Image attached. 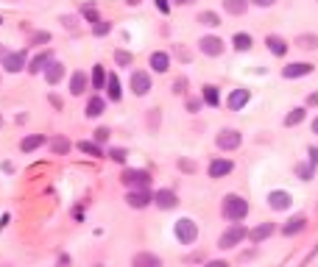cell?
I'll return each mask as SVG.
<instances>
[{
	"label": "cell",
	"mask_w": 318,
	"mask_h": 267,
	"mask_svg": "<svg viewBox=\"0 0 318 267\" xmlns=\"http://www.w3.org/2000/svg\"><path fill=\"white\" fill-rule=\"evenodd\" d=\"M50 150H53V153H70V139L56 137L53 142H50Z\"/></svg>",
	"instance_id": "cell-32"
},
{
	"label": "cell",
	"mask_w": 318,
	"mask_h": 267,
	"mask_svg": "<svg viewBox=\"0 0 318 267\" xmlns=\"http://www.w3.org/2000/svg\"><path fill=\"white\" fill-rule=\"evenodd\" d=\"M6 56H9V48H3V45H0V61L6 59Z\"/></svg>",
	"instance_id": "cell-51"
},
{
	"label": "cell",
	"mask_w": 318,
	"mask_h": 267,
	"mask_svg": "<svg viewBox=\"0 0 318 267\" xmlns=\"http://www.w3.org/2000/svg\"><path fill=\"white\" fill-rule=\"evenodd\" d=\"M123 184L132 187V190H148L151 175L145 170H126V172H123Z\"/></svg>",
	"instance_id": "cell-4"
},
{
	"label": "cell",
	"mask_w": 318,
	"mask_h": 267,
	"mask_svg": "<svg viewBox=\"0 0 318 267\" xmlns=\"http://www.w3.org/2000/svg\"><path fill=\"white\" fill-rule=\"evenodd\" d=\"M198 48H201V53H207V56H221L223 53V39H218V36H204V39L198 42Z\"/></svg>",
	"instance_id": "cell-8"
},
{
	"label": "cell",
	"mask_w": 318,
	"mask_h": 267,
	"mask_svg": "<svg viewBox=\"0 0 318 267\" xmlns=\"http://www.w3.org/2000/svg\"><path fill=\"white\" fill-rule=\"evenodd\" d=\"M304 109H293V112H290L288 114V117H285V125H299L301 123V120H304Z\"/></svg>",
	"instance_id": "cell-34"
},
{
	"label": "cell",
	"mask_w": 318,
	"mask_h": 267,
	"mask_svg": "<svg viewBox=\"0 0 318 267\" xmlns=\"http://www.w3.org/2000/svg\"><path fill=\"white\" fill-rule=\"evenodd\" d=\"M87 89V75L84 72H73V78H70V92L73 95H81Z\"/></svg>",
	"instance_id": "cell-25"
},
{
	"label": "cell",
	"mask_w": 318,
	"mask_h": 267,
	"mask_svg": "<svg viewBox=\"0 0 318 267\" xmlns=\"http://www.w3.org/2000/svg\"><path fill=\"white\" fill-rule=\"evenodd\" d=\"M154 203H156L159 209H173L179 201H176V192H173V190H159V192L154 195Z\"/></svg>",
	"instance_id": "cell-16"
},
{
	"label": "cell",
	"mask_w": 318,
	"mask_h": 267,
	"mask_svg": "<svg viewBox=\"0 0 318 267\" xmlns=\"http://www.w3.org/2000/svg\"><path fill=\"white\" fill-rule=\"evenodd\" d=\"M42 145H45V137H42V134H31V137H25L23 142H20V150H23V153H31V150L42 148Z\"/></svg>",
	"instance_id": "cell-21"
},
{
	"label": "cell",
	"mask_w": 318,
	"mask_h": 267,
	"mask_svg": "<svg viewBox=\"0 0 318 267\" xmlns=\"http://www.w3.org/2000/svg\"><path fill=\"white\" fill-rule=\"evenodd\" d=\"M132 267H162V259L154 253H134Z\"/></svg>",
	"instance_id": "cell-17"
},
{
	"label": "cell",
	"mask_w": 318,
	"mask_h": 267,
	"mask_svg": "<svg viewBox=\"0 0 318 267\" xmlns=\"http://www.w3.org/2000/svg\"><path fill=\"white\" fill-rule=\"evenodd\" d=\"M109 31H112V25H109L106 20H98V23L92 25V34H95V36H106Z\"/></svg>",
	"instance_id": "cell-36"
},
{
	"label": "cell",
	"mask_w": 318,
	"mask_h": 267,
	"mask_svg": "<svg viewBox=\"0 0 318 267\" xmlns=\"http://www.w3.org/2000/svg\"><path fill=\"white\" fill-rule=\"evenodd\" d=\"M274 231H276V228H274V223H263V226H257L254 231H248V239H251L254 245H260L263 239H268Z\"/></svg>",
	"instance_id": "cell-18"
},
{
	"label": "cell",
	"mask_w": 318,
	"mask_h": 267,
	"mask_svg": "<svg viewBox=\"0 0 318 267\" xmlns=\"http://www.w3.org/2000/svg\"><path fill=\"white\" fill-rule=\"evenodd\" d=\"M132 92L137 98L148 95V92H151V78H148V72H143V70L132 72Z\"/></svg>",
	"instance_id": "cell-5"
},
{
	"label": "cell",
	"mask_w": 318,
	"mask_h": 267,
	"mask_svg": "<svg viewBox=\"0 0 318 267\" xmlns=\"http://www.w3.org/2000/svg\"><path fill=\"white\" fill-rule=\"evenodd\" d=\"M296 48H301V50H315L318 48V36L315 34H301V36H296Z\"/></svg>",
	"instance_id": "cell-24"
},
{
	"label": "cell",
	"mask_w": 318,
	"mask_h": 267,
	"mask_svg": "<svg viewBox=\"0 0 318 267\" xmlns=\"http://www.w3.org/2000/svg\"><path fill=\"white\" fill-rule=\"evenodd\" d=\"M114 61L120 67H129L132 64V53H126V50H114Z\"/></svg>",
	"instance_id": "cell-37"
},
{
	"label": "cell",
	"mask_w": 318,
	"mask_h": 267,
	"mask_svg": "<svg viewBox=\"0 0 318 267\" xmlns=\"http://www.w3.org/2000/svg\"><path fill=\"white\" fill-rule=\"evenodd\" d=\"M221 212H223V217H226V220H232V223H240V220L248 214V201H243L240 195H226V198H223Z\"/></svg>",
	"instance_id": "cell-1"
},
{
	"label": "cell",
	"mask_w": 318,
	"mask_h": 267,
	"mask_svg": "<svg viewBox=\"0 0 318 267\" xmlns=\"http://www.w3.org/2000/svg\"><path fill=\"white\" fill-rule=\"evenodd\" d=\"M204 267H229V261H223V259H212L210 264H204Z\"/></svg>",
	"instance_id": "cell-46"
},
{
	"label": "cell",
	"mask_w": 318,
	"mask_h": 267,
	"mask_svg": "<svg viewBox=\"0 0 318 267\" xmlns=\"http://www.w3.org/2000/svg\"><path fill=\"white\" fill-rule=\"evenodd\" d=\"M232 45H234V50H248L254 45V39L248 34H234L232 36Z\"/></svg>",
	"instance_id": "cell-28"
},
{
	"label": "cell",
	"mask_w": 318,
	"mask_h": 267,
	"mask_svg": "<svg viewBox=\"0 0 318 267\" xmlns=\"http://www.w3.org/2000/svg\"><path fill=\"white\" fill-rule=\"evenodd\" d=\"M173 231H176V239H179L181 245H193L196 242V237H198V226L193 223L190 217H181L179 223H176Z\"/></svg>",
	"instance_id": "cell-2"
},
{
	"label": "cell",
	"mask_w": 318,
	"mask_h": 267,
	"mask_svg": "<svg viewBox=\"0 0 318 267\" xmlns=\"http://www.w3.org/2000/svg\"><path fill=\"white\" fill-rule=\"evenodd\" d=\"M101 114H103V101L98 95H92L87 101V117H101Z\"/></svg>",
	"instance_id": "cell-27"
},
{
	"label": "cell",
	"mask_w": 318,
	"mask_h": 267,
	"mask_svg": "<svg viewBox=\"0 0 318 267\" xmlns=\"http://www.w3.org/2000/svg\"><path fill=\"white\" fill-rule=\"evenodd\" d=\"M109 159H114V161H126V150H123V148H112V150H109Z\"/></svg>",
	"instance_id": "cell-38"
},
{
	"label": "cell",
	"mask_w": 318,
	"mask_h": 267,
	"mask_svg": "<svg viewBox=\"0 0 318 267\" xmlns=\"http://www.w3.org/2000/svg\"><path fill=\"white\" fill-rule=\"evenodd\" d=\"M248 101H251V92H248V89H234L232 95H229L226 103H229V109H232V112H240Z\"/></svg>",
	"instance_id": "cell-10"
},
{
	"label": "cell",
	"mask_w": 318,
	"mask_h": 267,
	"mask_svg": "<svg viewBox=\"0 0 318 267\" xmlns=\"http://www.w3.org/2000/svg\"><path fill=\"white\" fill-rule=\"evenodd\" d=\"M151 70H154V72H168L170 70V56L165 53V50L151 53Z\"/></svg>",
	"instance_id": "cell-14"
},
{
	"label": "cell",
	"mask_w": 318,
	"mask_h": 267,
	"mask_svg": "<svg viewBox=\"0 0 318 267\" xmlns=\"http://www.w3.org/2000/svg\"><path fill=\"white\" fill-rule=\"evenodd\" d=\"M201 98H204V103L207 106H218V86H204V92H201Z\"/></svg>",
	"instance_id": "cell-31"
},
{
	"label": "cell",
	"mask_w": 318,
	"mask_h": 267,
	"mask_svg": "<svg viewBox=\"0 0 318 267\" xmlns=\"http://www.w3.org/2000/svg\"><path fill=\"white\" fill-rule=\"evenodd\" d=\"M232 170H234V164L229 159H215L210 164V178H223V175H229Z\"/></svg>",
	"instance_id": "cell-15"
},
{
	"label": "cell",
	"mask_w": 318,
	"mask_h": 267,
	"mask_svg": "<svg viewBox=\"0 0 318 267\" xmlns=\"http://www.w3.org/2000/svg\"><path fill=\"white\" fill-rule=\"evenodd\" d=\"M126 201H129V206H132V209H145L151 201H154V198L148 195V190H132Z\"/></svg>",
	"instance_id": "cell-12"
},
{
	"label": "cell",
	"mask_w": 318,
	"mask_h": 267,
	"mask_svg": "<svg viewBox=\"0 0 318 267\" xmlns=\"http://www.w3.org/2000/svg\"><path fill=\"white\" fill-rule=\"evenodd\" d=\"M78 150H84L87 156H103L101 148H98V142H78Z\"/></svg>",
	"instance_id": "cell-35"
},
{
	"label": "cell",
	"mask_w": 318,
	"mask_h": 267,
	"mask_svg": "<svg viewBox=\"0 0 318 267\" xmlns=\"http://www.w3.org/2000/svg\"><path fill=\"white\" fill-rule=\"evenodd\" d=\"M198 23L207 25V28H215V25H221V17H218L215 12H201L198 14Z\"/></svg>",
	"instance_id": "cell-29"
},
{
	"label": "cell",
	"mask_w": 318,
	"mask_h": 267,
	"mask_svg": "<svg viewBox=\"0 0 318 267\" xmlns=\"http://www.w3.org/2000/svg\"><path fill=\"white\" fill-rule=\"evenodd\" d=\"M315 256H318V245H315V248H312V250H310V253H307V256H304V261H301V264H299V267H307V264H310V261H312V259H315Z\"/></svg>",
	"instance_id": "cell-43"
},
{
	"label": "cell",
	"mask_w": 318,
	"mask_h": 267,
	"mask_svg": "<svg viewBox=\"0 0 318 267\" xmlns=\"http://www.w3.org/2000/svg\"><path fill=\"white\" fill-rule=\"evenodd\" d=\"M109 139V128H98L95 131V142H106Z\"/></svg>",
	"instance_id": "cell-41"
},
{
	"label": "cell",
	"mask_w": 318,
	"mask_h": 267,
	"mask_svg": "<svg viewBox=\"0 0 318 267\" xmlns=\"http://www.w3.org/2000/svg\"><path fill=\"white\" fill-rule=\"evenodd\" d=\"M61 25H65V28H76V20H73V17H67V14H65V17H61Z\"/></svg>",
	"instance_id": "cell-47"
},
{
	"label": "cell",
	"mask_w": 318,
	"mask_h": 267,
	"mask_svg": "<svg viewBox=\"0 0 318 267\" xmlns=\"http://www.w3.org/2000/svg\"><path fill=\"white\" fill-rule=\"evenodd\" d=\"M290 203H293V198H290L285 190H274V192H268V206H271V209H276V212H285V209H290Z\"/></svg>",
	"instance_id": "cell-7"
},
{
	"label": "cell",
	"mask_w": 318,
	"mask_h": 267,
	"mask_svg": "<svg viewBox=\"0 0 318 267\" xmlns=\"http://www.w3.org/2000/svg\"><path fill=\"white\" fill-rule=\"evenodd\" d=\"M246 237H248V228H243L240 223H234L229 231L221 234V239H218V248H223V250H226V248H234V245L243 242Z\"/></svg>",
	"instance_id": "cell-3"
},
{
	"label": "cell",
	"mask_w": 318,
	"mask_h": 267,
	"mask_svg": "<svg viewBox=\"0 0 318 267\" xmlns=\"http://www.w3.org/2000/svg\"><path fill=\"white\" fill-rule=\"evenodd\" d=\"M25 64H28V59H25V50H20V53H9L6 59H3L6 72H20Z\"/></svg>",
	"instance_id": "cell-11"
},
{
	"label": "cell",
	"mask_w": 318,
	"mask_h": 267,
	"mask_svg": "<svg viewBox=\"0 0 318 267\" xmlns=\"http://www.w3.org/2000/svg\"><path fill=\"white\" fill-rule=\"evenodd\" d=\"M215 142H218V148H221V150H237V148H240V134H237V131H232V128H229V131H221Z\"/></svg>",
	"instance_id": "cell-6"
},
{
	"label": "cell",
	"mask_w": 318,
	"mask_h": 267,
	"mask_svg": "<svg viewBox=\"0 0 318 267\" xmlns=\"http://www.w3.org/2000/svg\"><path fill=\"white\" fill-rule=\"evenodd\" d=\"M176 6H193V3H196V0H173Z\"/></svg>",
	"instance_id": "cell-50"
},
{
	"label": "cell",
	"mask_w": 318,
	"mask_h": 267,
	"mask_svg": "<svg viewBox=\"0 0 318 267\" xmlns=\"http://www.w3.org/2000/svg\"><path fill=\"white\" fill-rule=\"evenodd\" d=\"M310 164L318 167V148H310Z\"/></svg>",
	"instance_id": "cell-45"
},
{
	"label": "cell",
	"mask_w": 318,
	"mask_h": 267,
	"mask_svg": "<svg viewBox=\"0 0 318 267\" xmlns=\"http://www.w3.org/2000/svg\"><path fill=\"white\" fill-rule=\"evenodd\" d=\"M304 228H307V217H301V214H299V217H293V220H290V223L282 228V231L288 234V237H293V234H301Z\"/></svg>",
	"instance_id": "cell-23"
},
{
	"label": "cell",
	"mask_w": 318,
	"mask_h": 267,
	"mask_svg": "<svg viewBox=\"0 0 318 267\" xmlns=\"http://www.w3.org/2000/svg\"><path fill=\"white\" fill-rule=\"evenodd\" d=\"M312 134H315V137H318V117L312 120Z\"/></svg>",
	"instance_id": "cell-52"
},
{
	"label": "cell",
	"mask_w": 318,
	"mask_h": 267,
	"mask_svg": "<svg viewBox=\"0 0 318 267\" xmlns=\"http://www.w3.org/2000/svg\"><path fill=\"white\" fill-rule=\"evenodd\" d=\"M310 72H312L310 61H293V64L282 67V75L285 78H301V75H310Z\"/></svg>",
	"instance_id": "cell-9"
},
{
	"label": "cell",
	"mask_w": 318,
	"mask_h": 267,
	"mask_svg": "<svg viewBox=\"0 0 318 267\" xmlns=\"http://www.w3.org/2000/svg\"><path fill=\"white\" fill-rule=\"evenodd\" d=\"M45 78H48V83H59L61 78H65V64H59V61H50V64L45 67Z\"/></svg>",
	"instance_id": "cell-20"
},
{
	"label": "cell",
	"mask_w": 318,
	"mask_h": 267,
	"mask_svg": "<svg viewBox=\"0 0 318 267\" xmlns=\"http://www.w3.org/2000/svg\"><path fill=\"white\" fill-rule=\"evenodd\" d=\"M0 25H3V17H0Z\"/></svg>",
	"instance_id": "cell-53"
},
{
	"label": "cell",
	"mask_w": 318,
	"mask_h": 267,
	"mask_svg": "<svg viewBox=\"0 0 318 267\" xmlns=\"http://www.w3.org/2000/svg\"><path fill=\"white\" fill-rule=\"evenodd\" d=\"M312 172H315V167H312V164H307V167H299V175L304 178V181H310V175H312Z\"/></svg>",
	"instance_id": "cell-40"
},
{
	"label": "cell",
	"mask_w": 318,
	"mask_h": 267,
	"mask_svg": "<svg viewBox=\"0 0 318 267\" xmlns=\"http://www.w3.org/2000/svg\"><path fill=\"white\" fill-rule=\"evenodd\" d=\"M254 6H260V9H268V6H274L276 0H251Z\"/></svg>",
	"instance_id": "cell-44"
},
{
	"label": "cell",
	"mask_w": 318,
	"mask_h": 267,
	"mask_svg": "<svg viewBox=\"0 0 318 267\" xmlns=\"http://www.w3.org/2000/svg\"><path fill=\"white\" fill-rule=\"evenodd\" d=\"M106 95L112 98L114 103H117V101L123 98V92H120V81H117L114 75H109V78H106Z\"/></svg>",
	"instance_id": "cell-26"
},
{
	"label": "cell",
	"mask_w": 318,
	"mask_h": 267,
	"mask_svg": "<svg viewBox=\"0 0 318 267\" xmlns=\"http://www.w3.org/2000/svg\"><path fill=\"white\" fill-rule=\"evenodd\" d=\"M81 14H84V17L90 20L92 25H95L98 20H101V17H98V6H95V3H84V6H81Z\"/></svg>",
	"instance_id": "cell-33"
},
{
	"label": "cell",
	"mask_w": 318,
	"mask_h": 267,
	"mask_svg": "<svg viewBox=\"0 0 318 267\" xmlns=\"http://www.w3.org/2000/svg\"><path fill=\"white\" fill-rule=\"evenodd\" d=\"M307 103H310V106H318V92H312V95L307 98Z\"/></svg>",
	"instance_id": "cell-49"
},
{
	"label": "cell",
	"mask_w": 318,
	"mask_h": 267,
	"mask_svg": "<svg viewBox=\"0 0 318 267\" xmlns=\"http://www.w3.org/2000/svg\"><path fill=\"white\" fill-rule=\"evenodd\" d=\"M92 83H95V89H106V72L101 64L92 67Z\"/></svg>",
	"instance_id": "cell-30"
},
{
	"label": "cell",
	"mask_w": 318,
	"mask_h": 267,
	"mask_svg": "<svg viewBox=\"0 0 318 267\" xmlns=\"http://www.w3.org/2000/svg\"><path fill=\"white\" fill-rule=\"evenodd\" d=\"M154 3H156V9H159L162 14H168V12H170V0H154Z\"/></svg>",
	"instance_id": "cell-42"
},
{
	"label": "cell",
	"mask_w": 318,
	"mask_h": 267,
	"mask_svg": "<svg viewBox=\"0 0 318 267\" xmlns=\"http://www.w3.org/2000/svg\"><path fill=\"white\" fill-rule=\"evenodd\" d=\"M265 45H268V50H271V53H274V56H285V53H288V42H285L282 39V36H265Z\"/></svg>",
	"instance_id": "cell-19"
},
{
	"label": "cell",
	"mask_w": 318,
	"mask_h": 267,
	"mask_svg": "<svg viewBox=\"0 0 318 267\" xmlns=\"http://www.w3.org/2000/svg\"><path fill=\"white\" fill-rule=\"evenodd\" d=\"M50 61H53V53H50V50H45V53H39V56H34V59L28 61V72H45V67L50 64Z\"/></svg>",
	"instance_id": "cell-13"
},
{
	"label": "cell",
	"mask_w": 318,
	"mask_h": 267,
	"mask_svg": "<svg viewBox=\"0 0 318 267\" xmlns=\"http://www.w3.org/2000/svg\"><path fill=\"white\" fill-rule=\"evenodd\" d=\"M179 167H181V170H187V172L196 170V164H193V161H179Z\"/></svg>",
	"instance_id": "cell-48"
},
{
	"label": "cell",
	"mask_w": 318,
	"mask_h": 267,
	"mask_svg": "<svg viewBox=\"0 0 318 267\" xmlns=\"http://www.w3.org/2000/svg\"><path fill=\"white\" fill-rule=\"evenodd\" d=\"M42 42H50V34H34L31 36V45H42Z\"/></svg>",
	"instance_id": "cell-39"
},
{
	"label": "cell",
	"mask_w": 318,
	"mask_h": 267,
	"mask_svg": "<svg viewBox=\"0 0 318 267\" xmlns=\"http://www.w3.org/2000/svg\"><path fill=\"white\" fill-rule=\"evenodd\" d=\"M223 9H226V14H234V17H240V14H246L248 0H223Z\"/></svg>",
	"instance_id": "cell-22"
}]
</instances>
